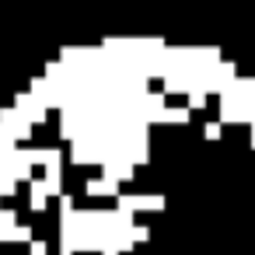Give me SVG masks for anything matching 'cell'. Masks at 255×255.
Here are the masks:
<instances>
[{
	"label": "cell",
	"mask_w": 255,
	"mask_h": 255,
	"mask_svg": "<svg viewBox=\"0 0 255 255\" xmlns=\"http://www.w3.org/2000/svg\"><path fill=\"white\" fill-rule=\"evenodd\" d=\"M46 196H49V182H35L32 185V210H42L46 206Z\"/></svg>",
	"instance_id": "6da1fadb"
},
{
	"label": "cell",
	"mask_w": 255,
	"mask_h": 255,
	"mask_svg": "<svg viewBox=\"0 0 255 255\" xmlns=\"http://www.w3.org/2000/svg\"><path fill=\"white\" fill-rule=\"evenodd\" d=\"M32 255H46V245H42V241H35V245H32Z\"/></svg>",
	"instance_id": "7a4b0ae2"
}]
</instances>
